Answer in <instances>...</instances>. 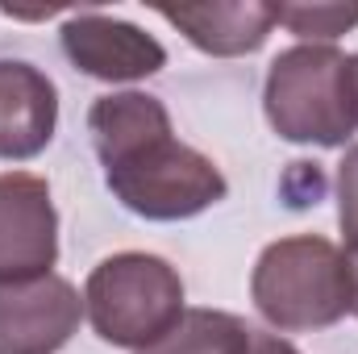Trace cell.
Wrapping results in <instances>:
<instances>
[{
  "label": "cell",
  "instance_id": "cell-10",
  "mask_svg": "<svg viewBox=\"0 0 358 354\" xmlns=\"http://www.w3.org/2000/svg\"><path fill=\"white\" fill-rule=\"evenodd\" d=\"M246 321L221 309H183L176 325L150 342L138 354H238L242 338H246Z\"/></svg>",
  "mask_w": 358,
  "mask_h": 354
},
{
  "label": "cell",
  "instance_id": "cell-11",
  "mask_svg": "<svg viewBox=\"0 0 358 354\" xmlns=\"http://www.w3.org/2000/svg\"><path fill=\"white\" fill-rule=\"evenodd\" d=\"M275 25H283L300 42L334 46L358 25V4H275Z\"/></svg>",
  "mask_w": 358,
  "mask_h": 354
},
{
  "label": "cell",
  "instance_id": "cell-7",
  "mask_svg": "<svg viewBox=\"0 0 358 354\" xmlns=\"http://www.w3.org/2000/svg\"><path fill=\"white\" fill-rule=\"evenodd\" d=\"M84 321V292L63 275L0 283V354H55Z\"/></svg>",
  "mask_w": 358,
  "mask_h": 354
},
{
  "label": "cell",
  "instance_id": "cell-1",
  "mask_svg": "<svg viewBox=\"0 0 358 354\" xmlns=\"http://www.w3.org/2000/svg\"><path fill=\"white\" fill-rule=\"evenodd\" d=\"M250 300L279 334L329 330L355 313V263L321 234L279 238L255 259Z\"/></svg>",
  "mask_w": 358,
  "mask_h": 354
},
{
  "label": "cell",
  "instance_id": "cell-3",
  "mask_svg": "<svg viewBox=\"0 0 358 354\" xmlns=\"http://www.w3.org/2000/svg\"><path fill=\"white\" fill-rule=\"evenodd\" d=\"M84 317L100 342L138 354L183 317V279L167 259L146 250L108 255L84 283Z\"/></svg>",
  "mask_w": 358,
  "mask_h": 354
},
{
  "label": "cell",
  "instance_id": "cell-4",
  "mask_svg": "<svg viewBox=\"0 0 358 354\" xmlns=\"http://www.w3.org/2000/svg\"><path fill=\"white\" fill-rule=\"evenodd\" d=\"M104 183L134 217L146 221H187L229 196L221 167L179 142L176 129H163L104 163Z\"/></svg>",
  "mask_w": 358,
  "mask_h": 354
},
{
  "label": "cell",
  "instance_id": "cell-2",
  "mask_svg": "<svg viewBox=\"0 0 358 354\" xmlns=\"http://www.w3.org/2000/svg\"><path fill=\"white\" fill-rule=\"evenodd\" d=\"M263 113L283 142L346 146L358 129L350 55L317 42H296L279 50L267 67Z\"/></svg>",
  "mask_w": 358,
  "mask_h": 354
},
{
  "label": "cell",
  "instance_id": "cell-16",
  "mask_svg": "<svg viewBox=\"0 0 358 354\" xmlns=\"http://www.w3.org/2000/svg\"><path fill=\"white\" fill-rule=\"evenodd\" d=\"M355 317H358V263H355Z\"/></svg>",
  "mask_w": 358,
  "mask_h": 354
},
{
  "label": "cell",
  "instance_id": "cell-14",
  "mask_svg": "<svg viewBox=\"0 0 358 354\" xmlns=\"http://www.w3.org/2000/svg\"><path fill=\"white\" fill-rule=\"evenodd\" d=\"M238 354H300L283 334H271V330H259V325H250L246 330V338H242V351Z\"/></svg>",
  "mask_w": 358,
  "mask_h": 354
},
{
  "label": "cell",
  "instance_id": "cell-8",
  "mask_svg": "<svg viewBox=\"0 0 358 354\" xmlns=\"http://www.w3.org/2000/svg\"><path fill=\"white\" fill-rule=\"evenodd\" d=\"M59 129V88L55 80L25 63L0 59V159H38Z\"/></svg>",
  "mask_w": 358,
  "mask_h": 354
},
{
  "label": "cell",
  "instance_id": "cell-15",
  "mask_svg": "<svg viewBox=\"0 0 358 354\" xmlns=\"http://www.w3.org/2000/svg\"><path fill=\"white\" fill-rule=\"evenodd\" d=\"M350 84H355V117H358V55H350Z\"/></svg>",
  "mask_w": 358,
  "mask_h": 354
},
{
  "label": "cell",
  "instance_id": "cell-6",
  "mask_svg": "<svg viewBox=\"0 0 358 354\" xmlns=\"http://www.w3.org/2000/svg\"><path fill=\"white\" fill-rule=\"evenodd\" d=\"M59 263V213L50 183L34 171L0 176V283L50 275Z\"/></svg>",
  "mask_w": 358,
  "mask_h": 354
},
{
  "label": "cell",
  "instance_id": "cell-13",
  "mask_svg": "<svg viewBox=\"0 0 358 354\" xmlns=\"http://www.w3.org/2000/svg\"><path fill=\"white\" fill-rule=\"evenodd\" d=\"M321 192H325V176H321V163H287V171L279 179V196H283V204L287 208H308V204H317L321 200Z\"/></svg>",
  "mask_w": 358,
  "mask_h": 354
},
{
  "label": "cell",
  "instance_id": "cell-5",
  "mask_svg": "<svg viewBox=\"0 0 358 354\" xmlns=\"http://www.w3.org/2000/svg\"><path fill=\"white\" fill-rule=\"evenodd\" d=\"M59 38H63V55L71 59V67L104 84H138L167 67V46L155 34L100 8L67 13Z\"/></svg>",
  "mask_w": 358,
  "mask_h": 354
},
{
  "label": "cell",
  "instance_id": "cell-9",
  "mask_svg": "<svg viewBox=\"0 0 358 354\" xmlns=\"http://www.w3.org/2000/svg\"><path fill=\"white\" fill-rule=\"evenodd\" d=\"M163 21H171L179 34L217 59H238L263 50V42L275 29V4L259 0H213V4H163Z\"/></svg>",
  "mask_w": 358,
  "mask_h": 354
},
{
  "label": "cell",
  "instance_id": "cell-12",
  "mask_svg": "<svg viewBox=\"0 0 358 354\" xmlns=\"http://www.w3.org/2000/svg\"><path fill=\"white\" fill-rule=\"evenodd\" d=\"M334 196H338V225H342V250L358 263V146H346L338 176H334Z\"/></svg>",
  "mask_w": 358,
  "mask_h": 354
}]
</instances>
